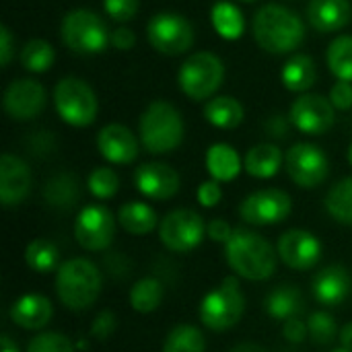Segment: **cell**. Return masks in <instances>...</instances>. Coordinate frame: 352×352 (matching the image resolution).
<instances>
[{
	"instance_id": "1",
	"label": "cell",
	"mask_w": 352,
	"mask_h": 352,
	"mask_svg": "<svg viewBox=\"0 0 352 352\" xmlns=\"http://www.w3.org/2000/svg\"><path fill=\"white\" fill-rule=\"evenodd\" d=\"M225 260L235 276L262 283L274 276L278 266V252L272 243L252 229H235L225 243Z\"/></svg>"
},
{
	"instance_id": "2",
	"label": "cell",
	"mask_w": 352,
	"mask_h": 352,
	"mask_svg": "<svg viewBox=\"0 0 352 352\" xmlns=\"http://www.w3.org/2000/svg\"><path fill=\"white\" fill-rule=\"evenodd\" d=\"M258 45L270 54H289L305 39V25L297 12L283 4H264L252 23Z\"/></svg>"
},
{
	"instance_id": "3",
	"label": "cell",
	"mask_w": 352,
	"mask_h": 352,
	"mask_svg": "<svg viewBox=\"0 0 352 352\" xmlns=\"http://www.w3.org/2000/svg\"><path fill=\"white\" fill-rule=\"evenodd\" d=\"M103 289V276L95 262L70 258L56 272V295L70 311H87L95 305Z\"/></svg>"
},
{
	"instance_id": "4",
	"label": "cell",
	"mask_w": 352,
	"mask_h": 352,
	"mask_svg": "<svg viewBox=\"0 0 352 352\" xmlns=\"http://www.w3.org/2000/svg\"><path fill=\"white\" fill-rule=\"evenodd\" d=\"M140 142L153 155L175 151L184 140V118L169 101H153L140 116Z\"/></svg>"
},
{
	"instance_id": "5",
	"label": "cell",
	"mask_w": 352,
	"mask_h": 352,
	"mask_svg": "<svg viewBox=\"0 0 352 352\" xmlns=\"http://www.w3.org/2000/svg\"><path fill=\"white\" fill-rule=\"evenodd\" d=\"M245 314V295L237 276H227L212 289L198 307V318L204 328L212 332H227L235 328Z\"/></svg>"
},
{
	"instance_id": "6",
	"label": "cell",
	"mask_w": 352,
	"mask_h": 352,
	"mask_svg": "<svg viewBox=\"0 0 352 352\" xmlns=\"http://www.w3.org/2000/svg\"><path fill=\"white\" fill-rule=\"evenodd\" d=\"M62 41L76 54H99L111 43V33L105 21L89 10V8H74L62 19Z\"/></svg>"
},
{
	"instance_id": "7",
	"label": "cell",
	"mask_w": 352,
	"mask_h": 352,
	"mask_svg": "<svg viewBox=\"0 0 352 352\" xmlns=\"http://www.w3.org/2000/svg\"><path fill=\"white\" fill-rule=\"evenodd\" d=\"M54 105L58 116L74 128L91 126L99 111L95 91L78 76H64L56 85Z\"/></svg>"
},
{
	"instance_id": "8",
	"label": "cell",
	"mask_w": 352,
	"mask_h": 352,
	"mask_svg": "<svg viewBox=\"0 0 352 352\" xmlns=\"http://www.w3.org/2000/svg\"><path fill=\"white\" fill-rule=\"evenodd\" d=\"M225 78V64L212 52L192 54L179 68V89L194 101L208 99L217 93Z\"/></svg>"
},
{
	"instance_id": "9",
	"label": "cell",
	"mask_w": 352,
	"mask_h": 352,
	"mask_svg": "<svg viewBox=\"0 0 352 352\" xmlns=\"http://www.w3.org/2000/svg\"><path fill=\"white\" fill-rule=\"evenodd\" d=\"M159 241L173 254L194 252L206 237L204 219L192 208H175L159 221Z\"/></svg>"
},
{
	"instance_id": "10",
	"label": "cell",
	"mask_w": 352,
	"mask_h": 352,
	"mask_svg": "<svg viewBox=\"0 0 352 352\" xmlns=\"http://www.w3.org/2000/svg\"><path fill=\"white\" fill-rule=\"evenodd\" d=\"M148 43L165 56H179L194 43V27L179 12H157L146 25Z\"/></svg>"
},
{
	"instance_id": "11",
	"label": "cell",
	"mask_w": 352,
	"mask_h": 352,
	"mask_svg": "<svg viewBox=\"0 0 352 352\" xmlns=\"http://www.w3.org/2000/svg\"><path fill=\"white\" fill-rule=\"evenodd\" d=\"M293 210L291 196L280 188H264L245 196L239 204V217L254 227H272L289 219Z\"/></svg>"
},
{
	"instance_id": "12",
	"label": "cell",
	"mask_w": 352,
	"mask_h": 352,
	"mask_svg": "<svg viewBox=\"0 0 352 352\" xmlns=\"http://www.w3.org/2000/svg\"><path fill=\"white\" fill-rule=\"evenodd\" d=\"M285 167L293 184L303 190L322 186L330 175V161L326 153L311 142H297L285 155Z\"/></svg>"
},
{
	"instance_id": "13",
	"label": "cell",
	"mask_w": 352,
	"mask_h": 352,
	"mask_svg": "<svg viewBox=\"0 0 352 352\" xmlns=\"http://www.w3.org/2000/svg\"><path fill=\"white\" fill-rule=\"evenodd\" d=\"M116 237V219L103 204H87L74 221V239L87 252H105Z\"/></svg>"
},
{
	"instance_id": "14",
	"label": "cell",
	"mask_w": 352,
	"mask_h": 352,
	"mask_svg": "<svg viewBox=\"0 0 352 352\" xmlns=\"http://www.w3.org/2000/svg\"><path fill=\"white\" fill-rule=\"evenodd\" d=\"M276 252L280 262L297 272H307L322 260V241L305 229H289L278 237Z\"/></svg>"
},
{
	"instance_id": "15",
	"label": "cell",
	"mask_w": 352,
	"mask_h": 352,
	"mask_svg": "<svg viewBox=\"0 0 352 352\" xmlns=\"http://www.w3.org/2000/svg\"><path fill=\"white\" fill-rule=\"evenodd\" d=\"M334 105L330 99H326L324 95H301L293 101L291 111H289V120L291 124L301 130L303 134H326L336 120L334 113Z\"/></svg>"
},
{
	"instance_id": "16",
	"label": "cell",
	"mask_w": 352,
	"mask_h": 352,
	"mask_svg": "<svg viewBox=\"0 0 352 352\" xmlns=\"http://www.w3.org/2000/svg\"><path fill=\"white\" fill-rule=\"evenodd\" d=\"M2 107L16 122L33 120L45 107V89L33 78H16L4 91Z\"/></svg>"
},
{
	"instance_id": "17",
	"label": "cell",
	"mask_w": 352,
	"mask_h": 352,
	"mask_svg": "<svg viewBox=\"0 0 352 352\" xmlns=\"http://www.w3.org/2000/svg\"><path fill=\"white\" fill-rule=\"evenodd\" d=\"M134 186L144 198L163 202V200H171L179 192L182 177L171 165L161 161H151V163H142L134 171Z\"/></svg>"
},
{
	"instance_id": "18",
	"label": "cell",
	"mask_w": 352,
	"mask_h": 352,
	"mask_svg": "<svg viewBox=\"0 0 352 352\" xmlns=\"http://www.w3.org/2000/svg\"><path fill=\"white\" fill-rule=\"evenodd\" d=\"M31 167L16 155L4 153L0 157V202L4 208L19 206L31 192Z\"/></svg>"
},
{
	"instance_id": "19",
	"label": "cell",
	"mask_w": 352,
	"mask_h": 352,
	"mask_svg": "<svg viewBox=\"0 0 352 352\" xmlns=\"http://www.w3.org/2000/svg\"><path fill=\"white\" fill-rule=\"evenodd\" d=\"M101 157L116 165H130L138 157V140L124 124H107L97 134Z\"/></svg>"
},
{
	"instance_id": "20",
	"label": "cell",
	"mask_w": 352,
	"mask_h": 352,
	"mask_svg": "<svg viewBox=\"0 0 352 352\" xmlns=\"http://www.w3.org/2000/svg\"><path fill=\"white\" fill-rule=\"evenodd\" d=\"M352 280L342 264H330L316 272L311 280V295L324 307H338L351 295Z\"/></svg>"
},
{
	"instance_id": "21",
	"label": "cell",
	"mask_w": 352,
	"mask_h": 352,
	"mask_svg": "<svg viewBox=\"0 0 352 352\" xmlns=\"http://www.w3.org/2000/svg\"><path fill=\"white\" fill-rule=\"evenodd\" d=\"M54 316V305L39 293H27L19 297L10 307V320L21 330H43Z\"/></svg>"
},
{
	"instance_id": "22",
	"label": "cell",
	"mask_w": 352,
	"mask_h": 352,
	"mask_svg": "<svg viewBox=\"0 0 352 352\" xmlns=\"http://www.w3.org/2000/svg\"><path fill=\"white\" fill-rule=\"evenodd\" d=\"M351 14L349 0H309L307 4V19L320 33L340 31L351 21Z\"/></svg>"
},
{
	"instance_id": "23",
	"label": "cell",
	"mask_w": 352,
	"mask_h": 352,
	"mask_svg": "<svg viewBox=\"0 0 352 352\" xmlns=\"http://www.w3.org/2000/svg\"><path fill=\"white\" fill-rule=\"evenodd\" d=\"M43 200L52 210L68 212L80 200V184L74 173L60 171L52 175L43 186Z\"/></svg>"
},
{
	"instance_id": "24",
	"label": "cell",
	"mask_w": 352,
	"mask_h": 352,
	"mask_svg": "<svg viewBox=\"0 0 352 352\" xmlns=\"http://www.w3.org/2000/svg\"><path fill=\"white\" fill-rule=\"evenodd\" d=\"M303 305H305L303 293L295 285H278L266 295V301H264L266 314L272 320L283 322V324L287 320L299 318V314L303 311Z\"/></svg>"
},
{
	"instance_id": "25",
	"label": "cell",
	"mask_w": 352,
	"mask_h": 352,
	"mask_svg": "<svg viewBox=\"0 0 352 352\" xmlns=\"http://www.w3.org/2000/svg\"><path fill=\"white\" fill-rule=\"evenodd\" d=\"M283 161H285V155L280 146L272 142H262L248 151L243 159V169L248 171V175L256 179H270L278 173Z\"/></svg>"
},
{
	"instance_id": "26",
	"label": "cell",
	"mask_w": 352,
	"mask_h": 352,
	"mask_svg": "<svg viewBox=\"0 0 352 352\" xmlns=\"http://www.w3.org/2000/svg\"><path fill=\"white\" fill-rule=\"evenodd\" d=\"M206 169L212 179H217L219 184H227L241 173L243 161L231 144L217 142L206 151Z\"/></svg>"
},
{
	"instance_id": "27",
	"label": "cell",
	"mask_w": 352,
	"mask_h": 352,
	"mask_svg": "<svg viewBox=\"0 0 352 352\" xmlns=\"http://www.w3.org/2000/svg\"><path fill=\"white\" fill-rule=\"evenodd\" d=\"M118 223L126 233L136 237L148 235L151 231L159 229V217L155 208L142 200H132L122 204L118 210Z\"/></svg>"
},
{
	"instance_id": "28",
	"label": "cell",
	"mask_w": 352,
	"mask_h": 352,
	"mask_svg": "<svg viewBox=\"0 0 352 352\" xmlns=\"http://www.w3.org/2000/svg\"><path fill=\"white\" fill-rule=\"evenodd\" d=\"M204 118L219 130H235L243 122V105L229 95L212 97L204 107Z\"/></svg>"
},
{
	"instance_id": "29",
	"label": "cell",
	"mask_w": 352,
	"mask_h": 352,
	"mask_svg": "<svg viewBox=\"0 0 352 352\" xmlns=\"http://www.w3.org/2000/svg\"><path fill=\"white\" fill-rule=\"evenodd\" d=\"M316 76H318L316 62L305 54L293 56L280 70L283 85L293 93H303V91L311 89L316 82Z\"/></svg>"
},
{
	"instance_id": "30",
	"label": "cell",
	"mask_w": 352,
	"mask_h": 352,
	"mask_svg": "<svg viewBox=\"0 0 352 352\" xmlns=\"http://www.w3.org/2000/svg\"><path fill=\"white\" fill-rule=\"evenodd\" d=\"M165 297V287L157 276H144L136 280L128 293V303L136 314H153L161 307Z\"/></svg>"
},
{
	"instance_id": "31",
	"label": "cell",
	"mask_w": 352,
	"mask_h": 352,
	"mask_svg": "<svg viewBox=\"0 0 352 352\" xmlns=\"http://www.w3.org/2000/svg\"><path fill=\"white\" fill-rule=\"evenodd\" d=\"M210 21H212V27L214 31L223 37V39H239L245 31V19L241 14V10L227 2V0H221L212 6L210 10Z\"/></svg>"
},
{
	"instance_id": "32",
	"label": "cell",
	"mask_w": 352,
	"mask_h": 352,
	"mask_svg": "<svg viewBox=\"0 0 352 352\" xmlns=\"http://www.w3.org/2000/svg\"><path fill=\"white\" fill-rule=\"evenodd\" d=\"M25 264L37 274L58 272L60 268V252L54 241L50 239H33L25 248Z\"/></svg>"
},
{
	"instance_id": "33",
	"label": "cell",
	"mask_w": 352,
	"mask_h": 352,
	"mask_svg": "<svg viewBox=\"0 0 352 352\" xmlns=\"http://www.w3.org/2000/svg\"><path fill=\"white\" fill-rule=\"evenodd\" d=\"M324 204H326L328 214L336 223L352 227V177H344L336 182L326 194Z\"/></svg>"
},
{
	"instance_id": "34",
	"label": "cell",
	"mask_w": 352,
	"mask_h": 352,
	"mask_svg": "<svg viewBox=\"0 0 352 352\" xmlns=\"http://www.w3.org/2000/svg\"><path fill=\"white\" fill-rule=\"evenodd\" d=\"M163 352H206L204 334L196 326L179 324L165 336Z\"/></svg>"
},
{
	"instance_id": "35",
	"label": "cell",
	"mask_w": 352,
	"mask_h": 352,
	"mask_svg": "<svg viewBox=\"0 0 352 352\" xmlns=\"http://www.w3.org/2000/svg\"><path fill=\"white\" fill-rule=\"evenodd\" d=\"M326 62L338 80L352 82V35H340L330 43Z\"/></svg>"
},
{
	"instance_id": "36",
	"label": "cell",
	"mask_w": 352,
	"mask_h": 352,
	"mask_svg": "<svg viewBox=\"0 0 352 352\" xmlns=\"http://www.w3.org/2000/svg\"><path fill=\"white\" fill-rule=\"evenodd\" d=\"M54 47L43 39H31L21 50V64L29 72H45L54 64Z\"/></svg>"
},
{
	"instance_id": "37",
	"label": "cell",
	"mask_w": 352,
	"mask_h": 352,
	"mask_svg": "<svg viewBox=\"0 0 352 352\" xmlns=\"http://www.w3.org/2000/svg\"><path fill=\"white\" fill-rule=\"evenodd\" d=\"M307 330H309V340L318 346H328L334 340H338V326L332 314L328 311H314L307 318Z\"/></svg>"
},
{
	"instance_id": "38",
	"label": "cell",
	"mask_w": 352,
	"mask_h": 352,
	"mask_svg": "<svg viewBox=\"0 0 352 352\" xmlns=\"http://www.w3.org/2000/svg\"><path fill=\"white\" fill-rule=\"evenodd\" d=\"M89 192L99 200H109L120 190V177L111 167H95L87 177Z\"/></svg>"
},
{
	"instance_id": "39",
	"label": "cell",
	"mask_w": 352,
	"mask_h": 352,
	"mask_svg": "<svg viewBox=\"0 0 352 352\" xmlns=\"http://www.w3.org/2000/svg\"><path fill=\"white\" fill-rule=\"evenodd\" d=\"M27 352H78L76 344L60 332H41L27 344Z\"/></svg>"
},
{
	"instance_id": "40",
	"label": "cell",
	"mask_w": 352,
	"mask_h": 352,
	"mask_svg": "<svg viewBox=\"0 0 352 352\" xmlns=\"http://www.w3.org/2000/svg\"><path fill=\"white\" fill-rule=\"evenodd\" d=\"M118 328V316L109 309H103L95 316L93 324H91V336L95 340H107Z\"/></svg>"
},
{
	"instance_id": "41",
	"label": "cell",
	"mask_w": 352,
	"mask_h": 352,
	"mask_svg": "<svg viewBox=\"0 0 352 352\" xmlns=\"http://www.w3.org/2000/svg\"><path fill=\"white\" fill-rule=\"evenodd\" d=\"M105 12L120 23H126L136 16L138 12V0H103Z\"/></svg>"
},
{
	"instance_id": "42",
	"label": "cell",
	"mask_w": 352,
	"mask_h": 352,
	"mask_svg": "<svg viewBox=\"0 0 352 352\" xmlns=\"http://www.w3.org/2000/svg\"><path fill=\"white\" fill-rule=\"evenodd\" d=\"M196 198H198V204L204 206V208H214L221 204L223 200V188L217 179H206L198 186L196 190Z\"/></svg>"
},
{
	"instance_id": "43",
	"label": "cell",
	"mask_w": 352,
	"mask_h": 352,
	"mask_svg": "<svg viewBox=\"0 0 352 352\" xmlns=\"http://www.w3.org/2000/svg\"><path fill=\"white\" fill-rule=\"evenodd\" d=\"M283 336L287 342L291 344H301L309 338V330H307V322L299 320V318H293V320H287L283 324Z\"/></svg>"
},
{
	"instance_id": "44",
	"label": "cell",
	"mask_w": 352,
	"mask_h": 352,
	"mask_svg": "<svg viewBox=\"0 0 352 352\" xmlns=\"http://www.w3.org/2000/svg\"><path fill=\"white\" fill-rule=\"evenodd\" d=\"M330 101L336 109H351L352 107V82L338 80L330 91Z\"/></svg>"
},
{
	"instance_id": "45",
	"label": "cell",
	"mask_w": 352,
	"mask_h": 352,
	"mask_svg": "<svg viewBox=\"0 0 352 352\" xmlns=\"http://www.w3.org/2000/svg\"><path fill=\"white\" fill-rule=\"evenodd\" d=\"M235 229H231V225L225 221V219H212L208 225H206V237L210 241H217V243H227L231 239Z\"/></svg>"
},
{
	"instance_id": "46",
	"label": "cell",
	"mask_w": 352,
	"mask_h": 352,
	"mask_svg": "<svg viewBox=\"0 0 352 352\" xmlns=\"http://www.w3.org/2000/svg\"><path fill=\"white\" fill-rule=\"evenodd\" d=\"M105 270L113 276V278H124V276H128V272H130V262H128V258L124 256V254H109L107 258H105Z\"/></svg>"
},
{
	"instance_id": "47",
	"label": "cell",
	"mask_w": 352,
	"mask_h": 352,
	"mask_svg": "<svg viewBox=\"0 0 352 352\" xmlns=\"http://www.w3.org/2000/svg\"><path fill=\"white\" fill-rule=\"evenodd\" d=\"M134 43H136V35L128 27H120V29L111 31V45L116 50L128 52V50L134 47Z\"/></svg>"
},
{
	"instance_id": "48",
	"label": "cell",
	"mask_w": 352,
	"mask_h": 352,
	"mask_svg": "<svg viewBox=\"0 0 352 352\" xmlns=\"http://www.w3.org/2000/svg\"><path fill=\"white\" fill-rule=\"evenodd\" d=\"M12 33L6 25L0 27V64L2 66H8L10 60H12Z\"/></svg>"
},
{
	"instance_id": "49",
	"label": "cell",
	"mask_w": 352,
	"mask_h": 352,
	"mask_svg": "<svg viewBox=\"0 0 352 352\" xmlns=\"http://www.w3.org/2000/svg\"><path fill=\"white\" fill-rule=\"evenodd\" d=\"M52 148H54V136L47 132H39V134L31 136V140H29V151L35 155H45Z\"/></svg>"
},
{
	"instance_id": "50",
	"label": "cell",
	"mask_w": 352,
	"mask_h": 352,
	"mask_svg": "<svg viewBox=\"0 0 352 352\" xmlns=\"http://www.w3.org/2000/svg\"><path fill=\"white\" fill-rule=\"evenodd\" d=\"M266 130H268L270 136L283 138V136H287V132H289V122H287L283 116H272V118L266 122Z\"/></svg>"
},
{
	"instance_id": "51",
	"label": "cell",
	"mask_w": 352,
	"mask_h": 352,
	"mask_svg": "<svg viewBox=\"0 0 352 352\" xmlns=\"http://www.w3.org/2000/svg\"><path fill=\"white\" fill-rule=\"evenodd\" d=\"M338 342H340V346H342V349H349V351H352V322L344 324V326L340 328Z\"/></svg>"
},
{
	"instance_id": "52",
	"label": "cell",
	"mask_w": 352,
	"mask_h": 352,
	"mask_svg": "<svg viewBox=\"0 0 352 352\" xmlns=\"http://www.w3.org/2000/svg\"><path fill=\"white\" fill-rule=\"evenodd\" d=\"M229 352H268L264 346L256 344V342H241L237 346H233Z\"/></svg>"
},
{
	"instance_id": "53",
	"label": "cell",
	"mask_w": 352,
	"mask_h": 352,
	"mask_svg": "<svg viewBox=\"0 0 352 352\" xmlns=\"http://www.w3.org/2000/svg\"><path fill=\"white\" fill-rule=\"evenodd\" d=\"M0 349H2V352H21L19 346H16V342L8 334H2L0 336Z\"/></svg>"
},
{
	"instance_id": "54",
	"label": "cell",
	"mask_w": 352,
	"mask_h": 352,
	"mask_svg": "<svg viewBox=\"0 0 352 352\" xmlns=\"http://www.w3.org/2000/svg\"><path fill=\"white\" fill-rule=\"evenodd\" d=\"M346 157H349V163H351V167H352V142H351V146H349V153H346Z\"/></svg>"
},
{
	"instance_id": "55",
	"label": "cell",
	"mask_w": 352,
	"mask_h": 352,
	"mask_svg": "<svg viewBox=\"0 0 352 352\" xmlns=\"http://www.w3.org/2000/svg\"><path fill=\"white\" fill-rule=\"evenodd\" d=\"M332 352H352V351H349V349H342V346H340V349H336V351H332Z\"/></svg>"
},
{
	"instance_id": "56",
	"label": "cell",
	"mask_w": 352,
	"mask_h": 352,
	"mask_svg": "<svg viewBox=\"0 0 352 352\" xmlns=\"http://www.w3.org/2000/svg\"><path fill=\"white\" fill-rule=\"evenodd\" d=\"M248 2H254V0H248Z\"/></svg>"
}]
</instances>
